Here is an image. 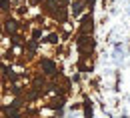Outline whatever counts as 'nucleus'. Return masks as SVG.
<instances>
[{"instance_id":"obj_3","label":"nucleus","mask_w":130,"mask_h":118,"mask_svg":"<svg viewBox=\"0 0 130 118\" xmlns=\"http://www.w3.org/2000/svg\"><path fill=\"white\" fill-rule=\"evenodd\" d=\"M80 6H82V4H74V14H78V12H80Z\"/></svg>"},{"instance_id":"obj_1","label":"nucleus","mask_w":130,"mask_h":118,"mask_svg":"<svg viewBox=\"0 0 130 118\" xmlns=\"http://www.w3.org/2000/svg\"><path fill=\"white\" fill-rule=\"evenodd\" d=\"M42 66L46 68V72H48V74H52V72H54V64H52L50 60H44V62H42Z\"/></svg>"},{"instance_id":"obj_2","label":"nucleus","mask_w":130,"mask_h":118,"mask_svg":"<svg viewBox=\"0 0 130 118\" xmlns=\"http://www.w3.org/2000/svg\"><path fill=\"white\" fill-rule=\"evenodd\" d=\"M6 28H8V30H14V28H16V24H14V20H8V24H6Z\"/></svg>"}]
</instances>
